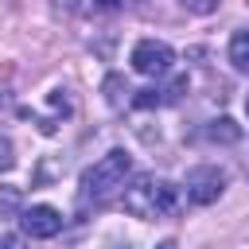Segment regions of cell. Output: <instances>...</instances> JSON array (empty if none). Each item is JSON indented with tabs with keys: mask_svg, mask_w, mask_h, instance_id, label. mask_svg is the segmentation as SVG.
<instances>
[{
	"mask_svg": "<svg viewBox=\"0 0 249 249\" xmlns=\"http://www.w3.org/2000/svg\"><path fill=\"white\" fill-rule=\"evenodd\" d=\"M156 249H175V241H160V245H156Z\"/></svg>",
	"mask_w": 249,
	"mask_h": 249,
	"instance_id": "cell-12",
	"label": "cell"
},
{
	"mask_svg": "<svg viewBox=\"0 0 249 249\" xmlns=\"http://www.w3.org/2000/svg\"><path fill=\"white\" fill-rule=\"evenodd\" d=\"M132 105H140V109H152V105H160V93H156V89H140V93L132 97Z\"/></svg>",
	"mask_w": 249,
	"mask_h": 249,
	"instance_id": "cell-9",
	"label": "cell"
},
{
	"mask_svg": "<svg viewBox=\"0 0 249 249\" xmlns=\"http://www.w3.org/2000/svg\"><path fill=\"white\" fill-rule=\"evenodd\" d=\"M0 113H4V93H0Z\"/></svg>",
	"mask_w": 249,
	"mask_h": 249,
	"instance_id": "cell-13",
	"label": "cell"
},
{
	"mask_svg": "<svg viewBox=\"0 0 249 249\" xmlns=\"http://www.w3.org/2000/svg\"><path fill=\"white\" fill-rule=\"evenodd\" d=\"M183 187H187V198H191L195 206H210V202H218V195L226 191V171H222L218 163L191 167Z\"/></svg>",
	"mask_w": 249,
	"mask_h": 249,
	"instance_id": "cell-3",
	"label": "cell"
},
{
	"mask_svg": "<svg viewBox=\"0 0 249 249\" xmlns=\"http://www.w3.org/2000/svg\"><path fill=\"white\" fill-rule=\"evenodd\" d=\"M206 136H210V140H222V144H233V140L241 136V128H237V124H233L230 117H218V121H210Z\"/></svg>",
	"mask_w": 249,
	"mask_h": 249,
	"instance_id": "cell-7",
	"label": "cell"
},
{
	"mask_svg": "<svg viewBox=\"0 0 249 249\" xmlns=\"http://www.w3.org/2000/svg\"><path fill=\"white\" fill-rule=\"evenodd\" d=\"M12 167V140H0V171Z\"/></svg>",
	"mask_w": 249,
	"mask_h": 249,
	"instance_id": "cell-10",
	"label": "cell"
},
{
	"mask_svg": "<svg viewBox=\"0 0 249 249\" xmlns=\"http://www.w3.org/2000/svg\"><path fill=\"white\" fill-rule=\"evenodd\" d=\"M0 249H23V237L19 233H0Z\"/></svg>",
	"mask_w": 249,
	"mask_h": 249,
	"instance_id": "cell-11",
	"label": "cell"
},
{
	"mask_svg": "<svg viewBox=\"0 0 249 249\" xmlns=\"http://www.w3.org/2000/svg\"><path fill=\"white\" fill-rule=\"evenodd\" d=\"M124 210L132 218H167L179 210V187L167 183V179H156V175H140L124 187Z\"/></svg>",
	"mask_w": 249,
	"mask_h": 249,
	"instance_id": "cell-1",
	"label": "cell"
},
{
	"mask_svg": "<svg viewBox=\"0 0 249 249\" xmlns=\"http://www.w3.org/2000/svg\"><path fill=\"white\" fill-rule=\"evenodd\" d=\"M128 171H132V156L124 152V148H113V152H105L93 167H86L82 171V198L89 202H101V198H109V195H117L121 187H124V179H128Z\"/></svg>",
	"mask_w": 249,
	"mask_h": 249,
	"instance_id": "cell-2",
	"label": "cell"
},
{
	"mask_svg": "<svg viewBox=\"0 0 249 249\" xmlns=\"http://www.w3.org/2000/svg\"><path fill=\"white\" fill-rule=\"evenodd\" d=\"M19 226H23L27 237H39V241H43V237H54V233L62 230V214H58L54 206H43V202H39V206H27V210L19 214Z\"/></svg>",
	"mask_w": 249,
	"mask_h": 249,
	"instance_id": "cell-5",
	"label": "cell"
},
{
	"mask_svg": "<svg viewBox=\"0 0 249 249\" xmlns=\"http://www.w3.org/2000/svg\"><path fill=\"white\" fill-rule=\"evenodd\" d=\"M230 62L249 74V31H233V39H230Z\"/></svg>",
	"mask_w": 249,
	"mask_h": 249,
	"instance_id": "cell-6",
	"label": "cell"
},
{
	"mask_svg": "<svg viewBox=\"0 0 249 249\" xmlns=\"http://www.w3.org/2000/svg\"><path fill=\"white\" fill-rule=\"evenodd\" d=\"M245 113H249V97H245Z\"/></svg>",
	"mask_w": 249,
	"mask_h": 249,
	"instance_id": "cell-14",
	"label": "cell"
},
{
	"mask_svg": "<svg viewBox=\"0 0 249 249\" xmlns=\"http://www.w3.org/2000/svg\"><path fill=\"white\" fill-rule=\"evenodd\" d=\"M105 89H109V105H113V109H121V105L128 101V93H132L117 74H109V78H105Z\"/></svg>",
	"mask_w": 249,
	"mask_h": 249,
	"instance_id": "cell-8",
	"label": "cell"
},
{
	"mask_svg": "<svg viewBox=\"0 0 249 249\" xmlns=\"http://www.w3.org/2000/svg\"><path fill=\"white\" fill-rule=\"evenodd\" d=\"M171 62H175V51H171L163 39H140V43L132 47V70L144 74V78H160V74H167Z\"/></svg>",
	"mask_w": 249,
	"mask_h": 249,
	"instance_id": "cell-4",
	"label": "cell"
}]
</instances>
